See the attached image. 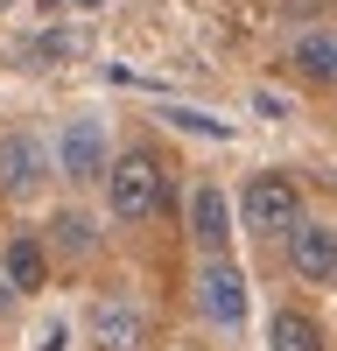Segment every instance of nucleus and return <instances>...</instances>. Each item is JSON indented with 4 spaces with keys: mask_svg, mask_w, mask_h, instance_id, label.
<instances>
[{
    "mask_svg": "<svg viewBox=\"0 0 337 351\" xmlns=\"http://www.w3.org/2000/svg\"><path fill=\"white\" fill-rule=\"evenodd\" d=\"M162 204H168V169H162L155 148H127L105 169V211L120 225H148Z\"/></svg>",
    "mask_w": 337,
    "mask_h": 351,
    "instance_id": "obj_1",
    "label": "nucleus"
},
{
    "mask_svg": "<svg viewBox=\"0 0 337 351\" xmlns=\"http://www.w3.org/2000/svg\"><path fill=\"white\" fill-rule=\"evenodd\" d=\"M239 211H246V232L253 239H288V232L302 225V190H295V176H253L246 197H239Z\"/></svg>",
    "mask_w": 337,
    "mask_h": 351,
    "instance_id": "obj_2",
    "label": "nucleus"
},
{
    "mask_svg": "<svg viewBox=\"0 0 337 351\" xmlns=\"http://www.w3.org/2000/svg\"><path fill=\"white\" fill-rule=\"evenodd\" d=\"M197 309H204L218 330H239L246 324V274L225 253H204V267H197Z\"/></svg>",
    "mask_w": 337,
    "mask_h": 351,
    "instance_id": "obj_3",
    "label": "nucleus"
},
{
    "mask_svg": "<svg viewBox=\"0 0 337 351\" xmlns=\"http://www.w3.org/2000/svg\"><path fill=\"white\" fill-rule=\"evenodd\" d=\"M49 176V148L28 127L0 134V197H36V183Z\"/></svg>",
    "mask_w": 337,
    "mask_h": 351,
    "instance_id": "obj_4",
    "label": "nucleus"
},
{
    "mask_svg": "<svg viewBox=\"0 0 337 351\" xmlns=\"http://www.w3.org/2000/svg\"><path fill=\"white\" fill-rule=\"evenodd\" d=\"M288 267H295L302 281H316V288L337 281V232H330L323 218H302V225L288 232Z\"/></svg>",
    "mask_w": 337,
    "mask_h": 351,
    "instance_id": "obj_5",
    "label": "nucleus"
},
{
    "mask_svg": "<svg viewBox=\"0 0 337 351\" xmlns=\"http://www.w3.org/2000/svg\"><path fill=\"white\" fill-rule=\"evenodd\" d=\"M56 162H64L71 183H99V176H105V134H99V120H71L64 141H56Z\"/></svg>",
    "mask_w": 337,
    "mask_h": 351,
    "instance_id": "obj_6",
    "label": "nucleus"
},
{
    "mask_svg": "<svg viewBox=\"0 0 337 351\" xmlns=\"http://www.w3.org/2000/svg\"><path fill=\"white\" fill-rule=\"evenodd\" d=\"M0 281H8L14 295H36V288L49 281V246L36 239V232H14V239L0 246Z\"/></svg>",
    "mask_w": 337,
    "mask_h": 351,
    "instance_id": "obj_7",
    "label": "nucleus"
},
{
    "mask_svg": "<svg viewBox=\"0 0 337 351\" xmlns=\"http://www.w3.org/2000/svg\"><path fill=\"white\" fill-rule=\"evenodd\" d=\"M92 337H99V351H140L148 344V324L127 302H92Z\"/></svg>",
    "mask_w": 337,
    "mask_h": 351,
    "instance_id": "obj_8",
    "label": "nucleus"
},
{
    "mask_svg": "<svg viewBox=\"0 0 337 351\" xmlns=\"http://www.w3.org/2000/svg\"><path fill=\"white\" fill-rule=\"evenodd\" d=\"M190 239L204 246V253H225V239H232V211H225V197L211 183L190 197Z\"/></svg>",
    "mask_w": 337,
    "mask_h": 351,
    "instance_id": "obj_9",
    "label": "nucleus"
},
{
    "mask_svg": "<svg viewBox=\"0 0 337 351\" xmlns=\"http://www.w3.org/2000/svg\"><path fill=\"white\" fill-rule=\"evenodd\" d=\"M288 64H295L309 84H337V28H309V36L288 49Z\"/></svg>",
    "mask_w": 337,
    "mask_h": 351,
    "instance_id": "obj_10",
    "label": "nucleus"
},
{
    "mask_svg": "<svg viewBox=\"0 0 337 351\" xmlns=\"http://www.w3.org/2000/svg\"><path fill=\"white\" fill-rule=\"evenodd\" d=\"M267 351H323V324H316L309 309H274Z\"/></svg>",
    "mask_w": 337,
    "mask_h": 351,
    "instance_id": "obj_11",
    "label": "nucleus"
},
{
    "mask_svg": "<svg viewBox=\"0 0 337 351\" xmlns=\"http://www.w3.org/2000/svg\"><path fill=\"white\" fill-rule=\"evenodd\" d=\"M49 246L71 253V260H84V253L99 246V225L84 218V211H56V218H49Z\"/></svg>",
    "mask_w": 337,
    "mask_h": 351,
    "instance_id": "obj_12",
    "label": "nucleus"
},
{
    "mask_svg": "<svg viewBox=\"0 0 337 351\" xmlns=\"http://www.w3.org/2000/svg\"><path fill=\"white\" fill-rule=\"evenodd\" d=\"M71 49H77V36H36V43H28L36 64H56V56H71Z\"/></svg>",
    "mask_w": 337,
    "mask_h": 351,
    "instance_id": "obj_13",
    "label": "nucleus"
},
{
    "mask_svg": "<svg viewBox=\"0 0 337 351\" xmlns=\"http://www.w3.org/2000/svg\"><path fill=\"white\" fill-rule=\"evenodd\" d=\"M8 8H14V0H0V14H8Z\"/></svg>",
    "mask_w": 337,
    "mask_h": 351,
    "instance_id": "obj_14",
    "label": "nucleus"
}]
</instances>
